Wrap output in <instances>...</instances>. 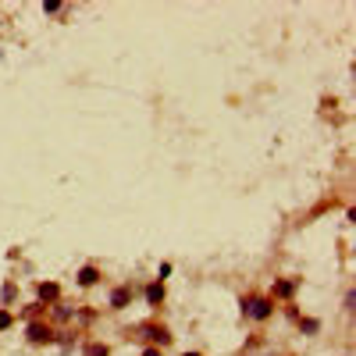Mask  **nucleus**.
<instances>
[{"instance_id": "f257e3e1", "label": "nucleus", "mask_w": 356, "mask_h": 356, "mask_svg": "<svg viewBox=\"0 0 356 356\" xmlns=\"http://www.w3.org/2000/svg\"><path fill=\"white\" fill-rule=\"evenodd\" d=\"M271 314H275V300H271V296H260V292L243 296V317H250L253 324L271 321Z\"/></svg>"}, {"instance_id": "f03ea898", "label": "nucleus", "mask_w": 356, "mask_h": 356, "mask_svg": "<svg viewBox=\"0 0 356 356\" xmlns=\"http://www.w3.org/2000/svg\"><path fill=\"white\" fill-rule=\"evenodd\" d=\"M139 335L146 339V346H154V349H164L168 342H171V332L164 328V324H143V328H139Z\"/></svg>"}, {"instance_id": "7ed1b4c3", "label": "nucleus", "mask_w": 356, "mask_h": 356, "mask_svg": "<svg viewBox=\"0 0 356 356\" xmlns=\"http://www.w3.org/2000/svg\"><path fill=\"white\" fill-rule=\"evenodd\" d=\"M296 289H300V278H278L271 289V300H292Z\"/></svg>"}, {"instance_id": "20e7f679", "label": "nucleus", "mask_w": 356, "mask_h": 356, "mask_svg": "<svg viewBox=\"0 0 356 356\" xmlns=\"http://www.w3.org/2000/svg\"><path fill=\"white\" fill-rule=\"evenodd\" d=\"M29 342H33V346H47V342H54V328H50V324H29Z\"/></svg>"}, {"instance_id": "39448f33", "label": "nucleus", "mask_w": 356, "mask_h": 356, "mask_svg": "<svg viewBox=\"0 0 356 356\" xmlns=\"http://www.w3.org/2000/svg\"><path fill=\"white\" fill-rule=\"evenodd\" d=\"M97 282H100V267L97 264H86L82 271H79V285L89 289V285H97Z\"/></svg>"}, {"instance_id": "423d86ee", "label": "nucleus", "mask_w": 356, "mask_h": 356, "mask_svg": "<svg viewBox=\"0 0 356 356\" xmlns=\"http://www.w3.org/2000/svg\"><path fill=\"white\" fill-rule=\"evenodd\" d=\"M129 300H132V289H125V285L114 289V292H111V310H125Z\"/></svg>"}, {"instance_id": "0eeeda50", "label": "nucleus", "mask_w": 356, "mask_h": 356, "mask_svg": "<svg viewBox=\"0 0 356 356\" xmlns=\"http://www.w3.org/2000/svg\"><path fill=\"white\" fill-rule=\"evenodd\" d=\"M146 303H150V307L164 303V282H150V285H146Z\"/></svg>"}, {"instance_id": "6e6552de", "label": "nucleus", "mask_w": 356, "mask_h": 356, "mask_svg": "<svg viewBox=\"0 0 356 356\" xmlns=\"http://www.w3.org/2000/svg\"><path fill=\"white\" fill-rule=\"evenodd\" d=\"M57 296H61V289H57L54 282H43V285H40V300H47V303H57Z\"/></svg>"}, {"instance_id": "1a4fd4ad", "label": "nucleus", "mask_w": 356, "mask_h": 356, "mask_svg": "<svg viewBox=\"0 0 356 356\" xmlns=\"http://www.w3.org/2000/svg\"><path fill=\"white\" fill-rule=\"evenodd\" d=\"M11 324H15V317H11L8 310H0V332H8V328H11Z\"/></svg>"}, {"instance_id": "9d476101", "label": "nucleus", "mask_w": 356, "mask_h": 356, "mask_svg": "<svg viewBox=\"0 0 356 356\" xmlns=\"http://www.w3.org/2000/svg\"><path fill=\"white\" fill-rule=\"evenodd\" d=\"M111 349L107 346H86V356H107Z\"/></svg>"}, {"instance_id": "9b49d317", "label": "nucleus", "mask_w": 356, "mask_h": 356, "mask_svg": "<svg viewBox=\"0 0 356 356\" xmlns=\"http://www.w3.org/2000/svg\"><path fill=\"white\" fill-rule=\"evenodd\" d=\"M43 11H47V15H57V11H61V4H57V0H47Z\"/></svg>"}, {"instance_id": "f8f14e48", "label": "nucleus", "mask_w": 356, "mask_h": 356, "mask_svg": "<svg viewBox=\"0 0 356 356\" xmlns=\"http://www.w3.org/2000/svg\"><path fill=\"white\" fill-rule=\"evenodd\" d=\"M317 328H321V324H317V321H314V317H307V321H303V332H310V335H314V332H317Z\"/></svg>"}, {"instance_id": "ddd939ff", "label": "nucleus", "mask_w": 356, "mask_h": 356, "mask_svg": "<svg viewBox=\"0 0 356 356\" xmlns=\"http://www.w3.org/2000/svg\"><path fill=\"white\" fill-rule=\"evenodd\" d=\"M171 275V264H161V271H157V282H164Z\"/></svg>"}, {"instance_id": "4468645a", "label": "nucleus", "mask_w": 356, "mask_h": 356, "mask_svg": "<svg viewBox=\"0 0 356 356\" xmlns=\"http://www.w3.org/2000/svg\"><path fill=\"white\" fill-rule=\"evenodd\" d=\"M139 356H164V353H161V349H154V346H146V349H143Z\"/></svg>"}, {"instance_id": "2eb2a0df", "label": "nucleus", "mask_w": 356, "mask_h": 356, "mask_svg": "<svg viewBox=\"0 0 356 356\" xmlns=\"http://www.w3.org/2000/svg\"><path fill=\"white\" fill-rule=\"evenodd\" d=\"M182 356H203V353H182Z\"/></svg>"}]
</instances>
